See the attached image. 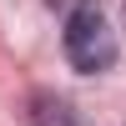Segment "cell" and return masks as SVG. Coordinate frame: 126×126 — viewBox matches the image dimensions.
Here are the masks:
<instances>
[{"label": "cell", "instance_id": "1", "mask_svg": "<svg viewBox=\"0 0 126 126\" xmlns=\"http://www.w3.org/2000/svg\"><path fill=\"white\" fill-rule=\"evenodd\" d=\"M61 50L81 76H101L116 66V30L106 25L96 0H76L66 10V30H61Z\"/></svg>", "mask_w": 126, "mask_h": 126}, {"label": "cell", "instance_id": "2", "mask_svg": "<svg viewBox=\"0 0 126 126\" xmlns=\"http://www.w3.org/2000/svg\"><path fill=\"white\" fill-rule=\"evenodd\" d=\"M30 126H81V116H76V106H71L66 96L35 91V96H30Z\"/></svg>", "mask_w": 126, "mask_h": 126}, {"label": "cell", "instance_id": "3", "mask_svg": "<svg viewBox=\"0 0 126 126\" xmlns=\"http://www.w3.org/2000/svg\"><path fill=\"white\" fill-rule=\"evenodd\" d=\"M121 15H126V5H121Z\"/></svg>", "mask_w": 126, "mask_h": 126}]
</instances>
